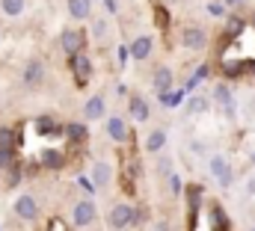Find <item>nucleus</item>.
Here are the masks:
<instances>
[{
	"label": "nucleus",
	"instance_id": "nucleus-27",
	"mask_svg": "<svg viewBox=\"0 0 255 231\" xmlns=\"http://www.w3.org/2000/svg\"><path fill=\"white\" fill-rule=\"evenodd\" d=\"M39 130H42V136H54L60 127H54V121H51V118H39Z\"/></svg>",
	"mask_w": 255,
	"mask_h": 231
},
{
	"label": "nucleus",
	"instance_id": "nucleus-35",
	"mask_svg": "<svg viewBox=\"0 0 255 231\" xmlns=\"http://www.w3.org/2000/svg\"><path fill=\"white\" fill-rule=\"evenodd\" d=\"M247 190H250V193H253V196H255V178H253V181H250V187H247Z\"/></svg>",
	"mask_w": 255,
	"mask_h": 231
},
{
	"label": "nucleus",
	"instance_id": "nucleus-32",
	"mask_svg": "<svg viewBox=\"0 0 255 231\" xmlns=\"http://www.w3.org/2000/svg\"><path fill=\"white\" fill-rule=\"evenodd\" d=\"M104 30H107V24H104V21H98V24H95V36H104Z\"/></svg>",
	"mask_w": 255,
	"mask_h": 231
},
{
	"label": "nucleus",
	"instance_id": "nucleus-18",
	"mask_svg": "<svg viewBox=\"0 0 255 231\" xmlns=\"http://www.w3.org/2000/svg\"><path fill=\"white\" fill-rule=\"evenodd\" d=\"M166 145V133L163 130H151L148 139H145V151H160Z\"/></svg>",
	"mask_w": 255,
	"mask_h": 231
},
{
	"label": "nucleus",
	"instance_id": "nucleus-25",
	"mask_svg": "<svg viewBox=\"0 0 255 231\" xmlns=\"http://www.w3.org/2000/svg\"><path fill=\"white\" fill-rule=\"evenodd\" d=\"M0 145L3 148H12L15 145V130L12 127H0Z\"/></svg>",
	"mask_w": 255,
	"mask_h": 231
},
{
	"label": "nucleus",
	"instance_id": "nucleus-11",
	"mask_svg": "<svg viewBox=\"0 0 255 231\" xmlns=\"http://www.w3.org/2000/svg\"><path fill=\"white\" fill-rule=\"evenodd\" d=\"M110 178H113V169H110V163L98 160V163L92 166V184H95L98 190H104V187L110 184Z\"/></svg>",
	"mask_w": 255,
	"mask_h": 231
},
{
	"label": "nucleus",
	"instance_id": "nucleus-3",
	"mask_svg": "<svg viewBox=\"0 0 255 231\" xmlns=\"http://www.w3.org/2000/svg\"><path fill=\"white\" fill-rule=\"evenodd\" d=\"M208 166H211V175H214L223 187H232V166H229V160H226L223 154H214V157L208 160Z\"/></svg>",
	"mask_w": 255,
	"mask_h": 231
},
{
	"label": "nucleus",
	"instance_id": "nucleus-8",
	"mask_svg": "<svg viewBox=\"0 0 255 231\" xmlns=\"http://www.w3.org/2000/svg\"><path fill=\"white\" fill-rule=\"evenodd\" d=\"M42 77H45V65L39 59H30L27 68H24V86H39Z\"/></svg>",
	"mask_w": 255,
	"mask_h": 231
},
{
	"label": "nucleus",
	"instance_id": "nucleus-4",
	"mask_svg": "<svg viewBox=\"0 0 255 231\" xmlns=\"http://www.w3.org/2000/svg\"><path fill=\"white\" fill-rule=\"evenodd\" d=\"M181 45H184L187 51H202V48L208 45V33H205L202 27H184V33H181Z\"/></svg>",
	"mask_w": 255,
	"mask_h": 231
},
{
	"label": "nucleus",
	"instance_id": "nucleus-31",
	"mask_svg": "<svg viewBox=\"0 0 255 231\" xmlns=\"http://www.w3.org/2000/svg\"><path fill=\"white\" fill-rule=\"evenodd\" d=\"M157 24H160V27L169 24V12H166V9H157Z\"/></svg>",
	"mask_w": 255,
	"mask_h": 231
},
{
	"label": "nucleus",
	"instance_id": "nucleus-15",
	"mask_svg": "<svg viewBox=\"0 0 255 231\" xmlns=\"http://www.w3.org/2000/svg\"><path fill=\"white\" fill-rule=\"evenodd\" d=\"M83 116H86L89 121L101 118V116H104V98H101V95H92V98L83 104Z\"/></svg>",
	"mask_w": 255,
	"mask_h": 231
},
{
	"label": "nucleus",
	"instance_id": "nucleus-7",
	"mask_svg": "<svg viewBox=\"0 0 255 231\" xmlns=\"http://www.w3.org/2000/svg\"><path fill=\"white\" fill-rule=\"evenodd\" d=\"M107 136H110L113 142H125V139H128V124H125V118H119V116H110V118H107Z\"/></svg>",
	"mask_w": 255,
	"mask_h": 231
},
{
	"label": "nucleus",
	"instance_id": "nucleus-20",
	"mask_svg": "<svg viewBox=\"0 0 255 231\" xmlns=\"http://www.w3.org/2000/svg\"><path fill=\"white\" fill-rule=\"evenodd\" d=\"M42 163H45L48 169H60V166L65 163V157H63V151H54V148H51V151L42 154Z\"/></svg>",
	"mask_w": 255,
	"mask_h": 231
},
{
	"label": "nucleus",
	"instance_id": "nucleus-26",
	"mask_svg": "<svg viewBox=\"0 0 255 231\" xmlns=\"http://www.w3.org/2000/svg\"><path fill=\"white\" fill-rule=\"evenodd\" d=\"M205 74H208V65H202V68H196V74H193L190 80H187V86H184V92H193V89H196V83H199V80H202Z\"/></svg>",
	"mask_w": 255,
	"mask_h": 231
},
{
	"label": "nucleus",
	"instance_id": "nucleus-14",
	"mask_svg": "<svg viewBox=\"0 0 255 231\" xmlns=\"http://www.w3.org/2000/svg\"><path fill=\"white\" fill-rule=\"evenodd\" d=\"M83 48V33H77V30H65L63 33V51L71 57V54H77Z\"/></svg>",
	"mask_w": 255,
	"mask_h": 231
},
{
	"label": "nucleus",
	"instance_id": "nucleus-34",
	"mask_svg": "<svg viewBox=\"0 0 255 231\" xmlns=\"http://www.w3.org/2000/svg\"><path fill=\"white\" fill-rule=\"evenodd\" d=\"M104 6H107L110 12H116V0H104Z\"/></svg>",
	"mask_w": 255,
	"mask_h": 231
},
{
	"label": "nucleus",
	"instance_id": "nucleus-37",
	"mask_svg": "<svg viewBox=\"0 0 255 231\" xmlns=\"http://www.w3.org/2000/svg\"><path fill=\"white\" fill-rule=\"evenodd\" d=\"M157 231H166V223H157Z\"/></svg>",
	"mask_w": 255,
	"mask_h": 231
},
{
	"label": "nucleus",
	"instance_id": "nucleus-33",
	"mask_svg": "<svg viewBox=\"0 0 255 231\" xmlns=\"http://www.w3.org/2000/svg\"><path fill=\"white\" fill-rule=\"evenodd\" d=\"M128 57H130V51H128V48H119V59H122V65L128 62Z\"/></svg>",
	"mask_w": 255,
	"mask_h": 231
},
{
	"label": "nucleus",
	"instance_id": "nucleus-10",
	"mask_svg": "<svg viewBox=\"0 0 255 231\" xmlns=\"http://www.w3.org/2000/svg\"><path fill=\"white\" fill-rule=\"evenodd\" d=\"M65 6H68V15L74 21H83L92 15V0H65Z\"/></svg>",
	"mask_w": 255,
	"mask_h": 231
},
{
	"label": "nucleus",
	"instance_id": "nucleus-9",
	"mask_svg": "<svg viewBox=\"0 0 255 231\" xmlns=\"http://www.w3.org/2000/svg\"><path fill=\"white\" fill-rule=\"evenodd\" d=\"M214 101L217 104H223V110H226V116H235V98H232V89L226 86V83H220L217 89H214Z\"/></svg>",
	"mask_w": 255,
	"mask_h": 231
},
{
	"label": "nucleus",
	"instance_id": "nucleus-24",
	"mask_svg": "<svg viewBox=\"0 0 255 231\" xmlns=\"http://www.w3.org/2000/svg\"><path fill=\"white\" fill-rule=\"evenodd\" d=\"M15 163V148H3L0 145V169H9Z\"/></svg>",
	"mask_w": 255,
	"mask_h": 231
},
{
	"label": "nucleus",
	"instance_id": "nucleus-28",
	"mask_svg": "<svg viewBox=\"0 0 255 231\" xmlns=\"http://www.w3.org/2000/svg\"><path fill=\"white\" fill-rule=\"evenodd\" d=\"M223 12H226V3H208V15L211 18H223Z\"/></svg>",
	"mask_w": 255,
	"mask_h": 231
},
{
	"label": "nucleus",
	"instance_id": "nucleus-17",
	"mask_svg": "<svg viewBox=\"0 0 255 231\" xmlns=\"http://www.w3.org/2000/svg\"><path fill=\"white\" fill-rule=\"evenodd\" d=\"M208 214H211V220H214V231H226V229H229V220H226V214H223L220 202H211Z\"/></svg>",
	"mask_w": 255,
	"mask_h": 231
},
{
	"label": "nucleus",
	"instance_id": "nucleus-22",
	"mask_svg": "<svg viewBox=\"0 0 255 231\" xmlns=\"http://www.w3.org/2000/svg\"><path fill=\"white\" fill-rule=\"evenodd\" d=\"M184 95H187L184 89H178V92H172V89H169V92H163V95H160V104H166V107H178Z\"/></svg>",
	"mask_w": 255,
	"mask_h": 231
},
{
	"label": "nucleus",
	"instance_id": "nucleus-39",
	"mask_svg": "<svg viewBox=\"0 0 255 231\" xmlns=\"http://www.w3.org/2000/svg\"><path fill=\"white\" fill-rule=\"evenodd\" d=\"M253 231H255V229H253Z\"/></svg>",
	"mask_w": 255,
	"mask_h": 231
},
{
	"label": "nucleus",
	"instance_id": "nucleus-5",
	"mask_svg": "<svg viewBox=\"0 0 255 231\" xmlns=\"http://www.w3.org/2000/svg\"><path fill=\"white\" fill-rule=\"evenodd\" d=\"M71 71H74V80L83 86V83L92 77V59L83 57L80 51H77V54H71Z\"/></svg>",
	"mask_w": 255,
	"mask_h": 231
},
{
	"label": "nucleus",
	"instance_id": "nucleus-21",
	"mask_svg": "<svg viewBox=\"0 0 255 231\" xmlns=\"http://www.w3.org/2000/svg\"><path fill=\"white\" fill-rule=\"evenodd\" d=\"M65 136L71 139V142H83L86 139V124H65Z\"/></svg>",
	"mask_w": 255,
	"mask_h": 231
},
{
	"label": "nucleus",
	"instance_id": "nucleus-30",
	"mask_svg": "<svg viewBox=\"0 0 255 231\" xmlns=\"http://www.w3.org/2000/svg\"><path fill=\"white\" fill-rule=\"evenodd\" d=\"M169 190L172 193H181V178L178 175H169Z\"/></svg>",
	"mask_w": 255,
	"mask_h": 231
},
{
	"label": "nucleus",
	"instance_id": "nucleus-2",
	"mask_svg": "<svg viewBox=\"0 0 255 231\" xmlns=\"http://www.w3.org/2000/svg\"><path fill=\"white\" fill-rule=\"evenodd\" d=\"M71 223H74L77 229L92 226V223H95V205H92V202H77L74 211H71Z\"/></svg>",
	"mask_w": 255,
	"mask_h": 231
},
{
	"label": "nucleus",
	"instance_id": "nucleus-13",
	"mask_svg": "<svg viewBox=\"0 0 255 231\" xmlns=\"http://www.w3.org/2000/svg\"><path fill=\"white\" fill-rule=\"evenodd\" d=\"M151 86H154V92H157V95L169 92V89H172V71H169V68H157V71H154Z\"/></svg>",
	"mask_w": 255,
	"mask_h": 231
},
{
	"label": "nucleus",
	"instance_id": "nucleus-16",
	"mask_svg": "<svg viewBox=\"0 0 255 231\" xmlns=\"http://www.w3.org/2000/svg\"><path fill=\"white\" fill-rule=\"evenodd\" d=\"M128 107H130V116H133L136 121H148V116H151V110H148V101H145V98H139V95H133Z\"/></svg>",
	"mask_w": 255,
	"mask_h": 231
},
{
	"label": "nucleus",
	"instance_id": "nucleus-6",
	"mask_svg": "<svg viewBox=\"0 0 255 231\" xmlns=\"http://www.w3.org/2000/svg\"><path fill=\"white\" fill-rule=\"evenodd\" d=\"M15 214H18L21 220L33 223V220L39 217V205H36V199H33V196H18V199H15Z\"/></svg>",
	"mask_w": 255,
	"mask_h": 231
},
{
	"label": "nucleus",
	"instance_id": "nucleus-1",
	"mask_svg": "<svg viewBox=\"0 0 255 231\" xmlns=\"http://www.w3.org/2000/svg\"><path fill=\"white\" fill-rule=\"evenodd\" d=\"M107 220H110V229L122 231V229H128V226L136 220V214H133V208H130V205H113Z\"/></svg>",
	"mask_w": 255,
	"mask_h": 231
},
{
	"label": "nucleus",
	"instance_id": "nucleus-19",
	"mask_svg": "<svg viewBox=\"0 0 255 231\" xmlns=\"http://www.w3.org/2000/svg\"><path fill=\"white\" fill-rule=\"evenodd\" d=\"M24 3H27V0H0V9H3V15H9V18H18V15L24 12Z\"/></svg>",
	"mask_w": 255,
	"mask_h": 231
},
{
	"label": "nucleus",
	"instance_id": "nucleus-12",
	"mask_svg": "<svg viewBox=\"0 0 255 231\" xmlns=\"http://www.w3.org/2000/svg\"><path fill=\"white\" fill-rule=\"evenodd\" d=\"M130 57L133 59H145L148 54H151V36H136L133 42H130Z\"/></svg>",
	"mask_w": 255,
	"mask_h": 231
},
{
	"label": "nucleus",
	"instance_id": "nucleus-29",
	"mask_svg": "<svg viewBox=\"0 0 255 231\" xmlns=\"http://www.w3.org/2000/svg\"><path fill=\"white\" fill-rule=\"evenodd\" d=\"M241 30H244V21H241V18H232V21H229V33H235V36H238Z\"/></svg>",
	"mask_w": 255,
	"mask_h": 231
},
{
	"label": "nucleus",
	"instance_id": "nucleus-36",
	"mask_svg": "<svg viewBox=\"0 0 255 231\" xmlns=\"http://www.w3.org/2000/svg\"><path fill=\"white\" fill-rule=\"evenodd\" d=\"M223 3H226V6H238L241 0H223Z\"/></svg>",
	"mask_w": 255,
	"mask_h": 231
},
{
	"label": "nucleus",
	"instance_id": "nucleus-38",
	"mask_svg": "<svg viewBox=\"0 0 255 231\" xmlns=\"http://www.w3.org/2000/svg\"><path fill=\"white\" fill-rule=\"evenodd\" d=\"M253 27H255V12H253Z\"/></svg>",
	"mask_w": 255,
	"mask_h": 231
},
{
	"label": "nucleus",
	"instance_id": "nucleus-23",
	"mask_svg": "<svg viewBox=\"0 0 255 231\" xmlns=\"http://www.w3.org/2000/svg\"><path fill=\"white\" fill-rule=\"evenodd\" d=\"M205 110H208V98H202V95L187 98V113H205Z\"/></svg>",
	"mask_w": 255,
	"mask_h": 231
}]
</instances>
